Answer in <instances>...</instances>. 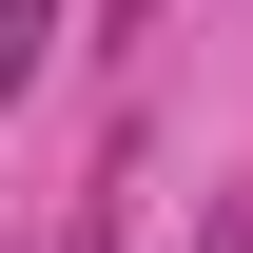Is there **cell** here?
I'll use <instances>...</instances> for the list:
<instances>
[{
	"label": "cell",
	"mask_w": 253,
	"mask_h": 253,
	"mask_svg": "<svg viewBox=\"0 0 253 253\" xmlns=\"http://www.w3.org/2000/svg\"><path fill=\"white\" fill-rule=\"evenodd\" d=\"M195 253H253V195H195Z\"/></svg>",
	"instance_id": "3"
},
{
	"label": "cell",
	"mask_w": 253,
	"mask_h": 253,
	"mask_svg": "<svg viewBox=\"0 0 253 253\" xmlns=\"http://www.w3.org/2000/svg\"><path fill=\"white\" fill-rule=\"evenodd\" d=\"M39 59H59V0H0V97H39Z\"/></svg>",
	"instance_id": "1"
},
{
	"label": "cell",
	"mask_w": 253,
	"mask_h": 253,
	"mask_svg": "<svg viewBox=\"0 0 253 253\" xmlns=\"http://www.w3.org/2000/svg\"><path fill=\"white\" fill-rule=\"evenodd\" d=\"M117 195H136V156H117V175H97V195H78V214H59V253H117V234H136V214H117Z\"/></svg>",
	"instance_id": "2"
}]
</instances>
